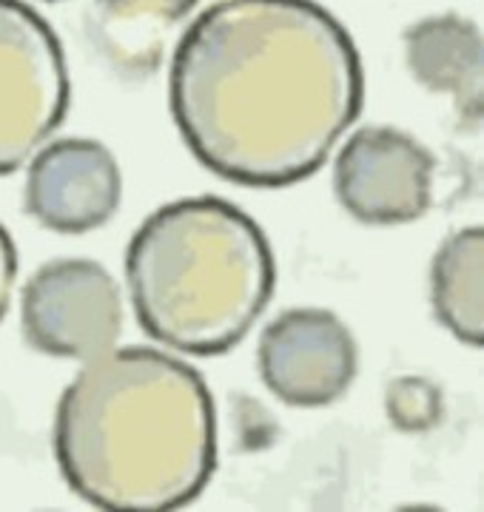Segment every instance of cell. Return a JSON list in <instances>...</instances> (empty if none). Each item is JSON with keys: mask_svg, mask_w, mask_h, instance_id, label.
<instances>
[{"mask_svg": "<svg viewBox=\"0 0 484 512\" xmlns=\"http://www.w3.org/2000/svg\"><path fill=\"white\" fill-rule=\"evenodd\" d=\"M183 143L217 177L282 188L314 177L365 103L354 37L317 0H217L171 57Z\"/></svg>", "mask_w": 484, "mask_h": 512, "instance_id": "obj_1", "label": "cell"}, {"mask_svg": "<svg viewBox=\"0 0 484 512\" xmlns=\"http://www.w3.org/2000/svg\"><path fill=\"white\" fill-rule=\"evenodd\" d=\"M55 458L97 510L188 507L217 470V410L203 373L137 345L83 362L57 402Z\"/></svg>", "mask_w": 484, "mask_h": 512, "instance_id": "obj_2", "label": "cell"}, {"mask_svg": "<svg viewBox=\"0 0 484 512\" xmlns=\"http://www.w3.org/2000/svg\"><path fill=\"white\" fill-rule=\"evenodd\" d=\"M126 282L140 328L186 356L237 348L277 285L271 242L223 197L160 205L134 231Z\"/></svg>", "mask_w": 484, "mask_h": 512, "instance_id": "obj_3", "label": "cell"}, {"mask_svg": "<svg viewBox=\"0 0 484 512\" xmlns=\"http://www.w3.org/2000/svg\"><path fill=\"white\" fill-rule=\"evenodd\" d=\"M72 80L55 29L23 0H0V177L63 126Z\"/></svg>", "mask_w": 484, "mask_h": 512, "instance_id": "obj_4", "label": "cell"}, {"mask_svg": "<svg viewBox=\"0 0 484 512\" xmlns=\"http://www.w3.org/2000/svg\"><path fill=\"white\" fill-rule=\"evenodd\" d=\"M20 330L46 356L89 362L120 339V285L94 259H52L29 276L20 293Z\"/></svg>", "mask_w": 484, "mask_h": 512, "instance_id": "obj_5", "label": "cell"}, {"mask_svg": "<svg viewBox=\"0 0 484 512\" xmlns=\"http://www.w3.org/2000/svg\"><path fill=\"white\" fill-rule=\"evenodd\" d=\"M433 171V154L405 131L359 128L336 154V200L362 225H405L428 214Z\"/></svg>", "mask_w": 484, "mask_h": 512, "instance_id": "obj_6", "label": "cell"}, {"mask_svg": "<svg viewBox=\"0 0 484 512\" xmlns=\"http://www.w3.org/2000/svg\"><path fill=\"white\" fill-rule=\"evenodd\" d=\"M265 387L288 407H328L354 382L359 350L334 311L291 308L262 330L257 348Z\"/></svg>", "mask_w": 484, "mask_h": 512, "instance_id": "obj_7", "label": "cell"}, {"mask_svg": "<svg viewBox=\"0 0 484 512\" xmlns=\"http://www.w3.org/2000/svg\"><path fill=\"white\" fill-rule=\"evenodd\" d=\"M123 177L114 154L97 140H55L29 160L23 208L57 234L103 228L120 208Z\"/></svg>", "mask_w": 484, "mask_h": 512, "instance_id": "obj_8", "label": "cell"}, {"mask_svg": "<svg viewBox=\"0 0 484 512\" xmlns=\"http://www.w3.org/2000/svg\"><path fill=\"white\" fill-rule=\"evenodd\" d=\"M405 63L413 80L442 94L459 117L482 120V29L462 15H433L405 29Z\"/></svg>", "mask_w": 484, "mask_h": 512, "instance_id": "obj_9", "label": "cell"}, {"mask_svg": "<svg viewBox=\"0 0 484 512\" xmlns=\"http://www.w3.org/2000/svg\"><path fill=\"white\" fill-rule=\"evenodd\" d=\"M197 0H92V26L100 49L117 69L151 74L160 66L171 32Z\"/></svg>", "mask_w": 484, "mask_h": 512, "instance_id": "obj_10", "label": "cell"}, {"mask_svg": "<svg viewBox=\"0 0 484 512\" xmlns=\"http://www.w3.org/2000/svg\"><path fill=\"white\" fill-rule=\"evenodd\" d=\"M484 234L479 225L453 231L430 265V305L436 319L459 342L482 348L484 342Z\"/></svg>", "mask_w": 484, "mask_h": 512, "instance_id": "obj_11", "label": "cell"}, {"mask_svg": "<svg viewBox=\"0 0 484 512\" xmlns=\"http://www.w3.org/2000/svg\"><path fill=\"white\" fill-rule=\"evenodd\" d=\"M445 399L425 376H399L385 390V413L399 433H430L442 421Z\"/></svg>", "mask_w": 484, "mask_h": 512, "instance_id": "obj_12", "label": "cell"}, {"mask_svg": "<svg viewBox=\"0 0 484 512\" xmlns=\"http://www.w3.org/2000/svg\"><path fill=\"white\" fill-rule=\"evenodd\" d=\"M15 279H18V251H15V242L9 237V231L0 225V322L12 305Z\"/></svg>", "mask_w": 484, "mask_h": 512, "instance_id": "obj_13", "label": "cell"}, {"mask_svg": "<svg viewBox=\"0 0 484 512\" xmlns=\"http://www.w3.org/2000/svg\"><path fill=\"white\" fill-rule=\"evenodd\" d=\"M43 3H55V0H43Z\"/></svg>", "mask_w": 484, "mask_h": 512, "instance_id": "obj_14", "label": "cell"}]
</instances>
